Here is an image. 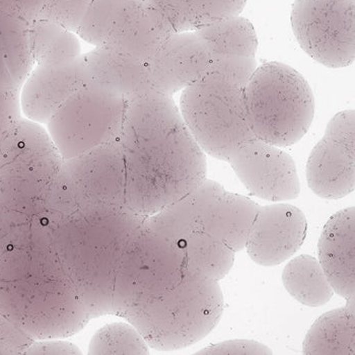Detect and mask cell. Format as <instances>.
I'll return each instance as SVG.
<instances>
[{
	"label": "cell",
	"instance_id": "cell-1",
	"mask_svg": "<svg viewBox=\"0 0 355 355\" xmlns=\"http://www.w3.org/2000/svg\"><path fill=\"white\" fill-rule=\"evenodd\" d=\"M129 207L150 216L206 179L207 163L173 96L151 92L129 102L119 139Z\"/></svg>",
	"mask_w": 355,
	"mask_h": 355
},
{
	"label": "cell",
	"instance_id": "cell-2",
	"mask_svg": "<svg viewBox=\"0 0 355 355\" xmlns=\"http://www.w3.org/2000/svg\"><path fill=\"white\" fill-rule=\"evenodd\" d=\"M32 220L47 236L92 319L111 315L120 261L144 216L128 205H92Z\"/></svg>",
	"mask_w": 355,
	"mask_h": 355
},
{
	"label": "cell",
	"instance_id": "cell-3",
	"mask_svg": "<svg viewBox=\"0 0 355 355\" xmlns=\"http://www.w3.org/2000/svg\"><path fill=\"white\" fill-rule=\"evenodd\" d=\"M21 242V248H8L10 256L0 267V306L33 338L80 332L91 315L47 236L31 220Z\"/></svg>",
	"mask_w": 355,
	"mask_h": 355
},
{
	"label": "cell",
	"instance_id": "cell-4",
	"mask_svg": "<svg viewBox=\"0 0 355 355\" xmlns=\"http://www.w3.org/2000/svg\"><path fill=\"white\" fill-rule=\"evenodd\" d=\"M244 105L254 137L277 148L299 142L314 119L310 85L299 71L282 62L256 69L244 89Z\"/></svg>",
	"mask_w": 355,
	"mask_h": 355
},
{
	"label": "cell",
	"instance_id": "cell-5",
	"mask_svg": "<svg viewBox=\"0 0 355 355\" xmlns=\"http://www.w3.org/2000/svg\"><path fill=\"white\" fill-rule=\"evenodd\" d=\"M223 295L218 282L187 278L170 293L142 304L124 320L153 349H183L205 338L220 321Z\"/></svg>",
	"mask_w": 355,
	"mask_h": 355
},
{
	"label": "cell",
	"instance_id": "cell-6",
	"mask_svg": "<svg viewBox=\"0 0 355 355\" xmlns=\"http://www.w3.org/2000/svg\"><path fill=\"white\" fill-rule=\"evenodd\" d=\"M181 242L142 223L127 244L114 282L111 315L126 317L146 302L181 286L187 279Z\"/></svg>",
	"mask_w": 355,
	"mask_h": 355
},
{
	"label": "cell",
	"instance_id": "cell-7",
	"mask_svg": "<svg viewBox=\"0 0 355 355\" xmlns=\"http://www.w3.org/2000/svg\"><path fill=\"white\" fill-rule=\"evenodd\" d=\"M63 162L47 129L21 118L0 141V202L32 220Z\"/></svg>",
	"mask_w": 355,
	"mask_h": 355
},
{
	"label": "cell",
	"instance_id": "cell-8",
	"mask_svg": "<svg viewBox=\"0 0 355 355\" xmlns=\"http://www.w3.org/2000/svg\"><path fill=\"white\" fill-rule=\"evenodd\" d=\"M180 113L201 150L227 162L234 150L255 138L248 124L244 89L227 80L203 76L182 91Z\"/></svg>",
	"mask_w": 355,
	"mask_h": 355
},
{
	"label": "cell",
	"instance_id": "cell-9",
	"mask_svg": "<svg viewBox=\"0 0 355 355\" xmlns=\"http://www.w3.org/2000/svg\"><path fill=\"white\" fill-rule=\"evenodd\" d=\"M92 205H128L119 141L64 159L35 218H51Z\"/></svg>",
	"mask_w": 355,
	"mask_h": 355
},
{
	"label": "cell",
	"instance_id": "cell-10",
	"mask_svg": "<svg viewBox=\"0 0 355 355\" xmlns=\"http://www.w3.org/2000/svg\"><path fill=\"white\" fill-rule=\"evenodd\" d=\"M76 34L146 62L175 32L150 0H94Z\"/></svg>",
	"mask_w": 355,
	"mask_h": 355
},
{
	"label": "cell",
	"instance_id": "cell-11",
	"mask_svg": "<svg viewBox=\"0 0 355 355\" xmlns=\"http://www.w3.org/2000/svg\"><path fill=\"white\" fill-rule=\"evenodd\" d=\"M129 102L117 94L87 83L70 96L46 124L63 159L118 141Z\"/></svg>",
	"mask_w": 355,
	"mask_h": 355
},
{
	"label": "cell",
	"instance_id": "cell-12",
	"mask_svg": "<svg viewBox=\"0 0 355 355\" xmlns=\"http://www.w3.org/2000/svg\"><path fill=\"white\" fill-rule=\"evenodd\" d=\"M291 27L309 56L328 69L354 62L355 0H295Z\"/></svg>",
	"mask_w": 355,
	"mask_h": 355
},
{
	"label": "cell",
	"instance_id": "cell-13",
	"mask_svg": "<svg viewBox=\"0 0 355 355\" xmlns=\"http://www.w3.org/2000/svg\"><path fill=\"white\" fill-rule=\"evenodd\" d=\"M354 111L345 110L329 121L306 164V181L317 196L343 198L355 186Z\"/></svg>",
	"mask_w": 355,
	"mask_h": 355
},
{
	"label": "cell",
	"instance_id": "cell-14",
	"mask_svg": "<svg viewBox=\"0 0 355 355\" xmlns=\"http://www.w3.org/2000/svg\"><path fill=\"white\" fill-rule=\"evenodd\" d=\"M227 163L248 191L263 200L284 202L297 198L301 193L293 157L258 138L243 142Z\"/></svg>",
	"mask_w": 355,
	"mask_h": 355
},
{
	"label": "cell",
	"instance_id": "cell-15",
	"mask_svg": "<svg viewBox=\"0 0 355 355\" xmlns=\"http://www.w3.org/2000/svg\"><path fill=\"white\" fill-rule=\"evenodd\" d=\"M87 83L83 54L69 60L35 63L19 89L21 114L30 121L46 125Z\"/></svg>",
	"mask_w": 355,
	"mask_h": 355
},
{
	"label": "cell",
	"instance_id": "cell-16",
	"mask_svg": "<svg viewBox=\"0 0 355 355\" xmlns=\"http://www.w3.org/2000/svg\"><path fill=\"white\" fill-rule=\"evenodd\" d=\"M308 223L304 212L286 203L260 206L246 241L248 255L265 267L291 259L304 244Z\"/></svg>",
	"mask_w": 355,
	"mask_h": 355
},
{
	"label": "cell",
	"instance_id": "cell-17",
	"mask_svg": "<svg viewBox=\"0 0 355 355\" xmlns=\"http://www.w3.org/2000/svg\"><path fill=\"white\" fill-rule=\"evenodd\" d=\"M190 195L201 232L223 241L236 253L245 249L259 205L248 197L227 191L223 185L207 178Z\"/></svg>",
	"mask_w": 355,
	"mask_h": 355
},
{
	"label": "cell",
	"instance_id": "cell-18",
	"mask_svg": "<svg viewBox=\"0 0 355 355\" xmlns=\"http://www.w3.org/2000/svg\"><path fill=\"white\" fill-rule=\"evenodd\" d=\"M210 55L195 32L175 33L146 61L153 92L174 96L205 76Z\"/></svg>",
	"mask_w": 355,
	"mask_h": 355
},
{
	"label": "cell",
	"instance_id": "cell-19",
	"mask_svg": "<svg viewBox=\"0 0 355 355\" xmlns=\"http://www.w3.org/2000/svg\"><path fill=\"white\" fill-rule=\"evenodd\" d=\"M354 227V206L340 210L329 219L318 244V260L334 293L345 300L355 293Z\"/></svg>",
	"mask_w": 355,
	"mask_h": 355
},
{
	"label": "cell",
	"instance_id": "cell-20",
	"mask_svg": "<svg viewBox=\"0 0 355 355\" xmlns=\"http://www.w3.org/2000/svg\"><path fill=\"white\" fill-rule=\"evenodd\" d=\"M83 58L89 83L117 94L127 102L153 92L146 61L98 47L83 54Z\"/></svg>",
	"mask_w": 355,
	"mask_h": 355
},
{
	"label": "cell",
	"instance_id": "cell-21",
	"mask_svg": "<svg viewBox=\"0 0 355 355\" xmlns=\"http://www.w3.org/2000/svg\"><path fill=\"white\" fill-rule=\"evenodd\" d=\"M30 21L0 10V89H21L32 69Z\"/></svg>",
	"mask_w": 355,
	"mask_h": 355
},
{
	"label": "cell",
	"instance_id": "cell-22",
	"mask_svg": "<svg viewBox=\"0 0 355 355\" xmlns=\"http://www.w3.org/2000/svg\"><path fill=\"white\" fill-rule=\"evenodd\" d=\"M304 354L355 355L354 297L343 308L322 315L309 330Z\"/></svg>",
	"mask_w": 355,
	"mask_h": 355
},
{
	"label": "cell",
	"instance_id": "cell-23",
	"mask_svg": "<svg viewBox=\"0 0 355 355\" xmlns=\"http://www.w3.org/2000/svg\"><path fill=\"white\" fill-rule=\"evenodd\" d=\"M179 242L185 251L188 278L218 282L231 271L236 252L216 236L197 232Z\"/></svg>",
	"mask_w": 355,
	"mask_h": 355
},
{
	"label": "cell",
	"instance_id": "cell-24",
	"mask_svg": "<svg viewBox=\"0 0 355 355\" xmlns=\"http://www.w3.org/2000/svg\"><path fill=\"white\" fill-rule=\"evenodd\" d=\"M282 282L295 301L311 308L324 306L335 293L319 260L310 255L289 261L282 272Z\"/></svg>",
	"mask_w": 355,
	"mask_h": 355
},
{
	"label": "cell",
	"instance_id": "cell-25",
	"mask_svg": "<svg viewBox=\"0 0 355 355\" xmlns=\"http://www.w3.org/2000/svg\"><path fill=\"white\" fill-rule=\"evenodd\" d=\"M211 57L239 54L256 57L258 38L249 19L234 17L194 31Z\"/></svg>",
	"mask_w": 355,
	"mask_h": 355
},
{
	"label": "cell",
	"instance_id": "cell-26",
	"mask_svg": "<svg viewBox=\"0 0 355 355\" xmlns=\"http://www.w3.org/2000/svg\"><path fill=\"white\" fill-rule=\"evenodd\" d=\"M30 47L33 62H58L82 55L76 33L51 21L36 19L30 21Z\"/></svg>",
	"mask_w": 355,
	"mask_h": 355
},
{
	"label": "cell",
	"instance_id": "cell-27",
	"mask_svg": "<svg viewBox=\"0 0 355 355\" xmlns=\"http://www.w3.org/2000/svg\"><path fill=\"white\" fill-rule=\"evenodd\" d=\"M89 354H148L150 346L130 323H112L96 331L89 345Z\"/></svg>",
	"mask_w": 355,
	"mask_h": 355
},
{
	"label": "cell",
	"instance_id": "cell-28",
	"mask_svg": "<svg viewBox=\"0 0 355 355\" xmlns=\"http://www.w3.org/2000/svg\"><path fill=\"white\" fill-rule=\"evenodd\" d=\"M256 57L230 54L211 57L205 76H212L245 89L257 69Z\"/></svg>",
	"mask_w": 355,
	"mask_h": 355
},
{
	"label": "cell",
	"instance_id": "cell-29",
	"mask_svg": "<svg viewBox=\"0 0 355 355\" xmlns=\"http://www.w3.org/2000/svg\"><path fill=\"white\" fill-rule=\"evenodd\" d=\"M94 0H45L36 19L78 32Z\"/></svg>",
	"mask_w": 355,
	"mask_h": 355
},
{
	"label": "cell",
	"instance_id": "cell-30",
	"mask_svg": "<svg viewBox=\"0 0 355 355\" xmlns=\"http://www.w3.org/2000/svg\"><path fill=\"white\" fill-rule=\"evenodd\" d=\"M246 3L247 0H193L195 31L239 17Z\"/></svg>",
	"mask_w": 355,
	"mask_h": 355
},
{
	"label": "cell",
	"instance_id": "cell-31",
	"mask_svg": "<svg viewBox=\"0 0 355 355\" xmlns=\"http://www.w3.org/2000/svg\"><path fill=\"white\" fill-rule=\"evenodd\" d=\"M175 33L194 32L193 0H150Z\"/></svg>",
	"mask_w": 355,
	"mask_h": 355
},
{
	"label": "cell",
	"instance_id": "cell-32",
	"mask_svg": "<svg viewBox=\"0 0 355 355\" xmlns=\"http://www.w3.org/2000/svg\"><path fill=\"white\" fill-rule=\"evenodd\" d=\"M19 89H0V141L21 121Z\"/></svg>",
	"mask_w": 355,
	"mask_h": 355
},
{
	"label": "cell",
	"instance_id": "cell-33",
	"mask_svg": "<svg viewBox=\"0 0 355 355\" xmlns=\"http://www.w3.org/2000/svg\"><path fill=\"white\" fill-rule=\"evenodd\" d=\"M268 346L254 340H230L208 346L196 354L205 355H267L272 354Z\"/></svg>",
	"mask_w": 355,
	"mask_h": 355
},
{
	"label": "cell",
	"instance_id": "cell-34",
	"mask_svg": "<svg viewBox=\"0 0 355 355\" xmlns=\"http://www.w3.org/2000/svg\"><path fill=\"white\" fill-rule=\"evenodd\" d=\"M27 354H80V348L62 339H41L39 342H33L28 346Z\"/></svg>",
	"mask_w": 355,
	"mask_h": 355
},
{
	"label": "cell",
	"instance_id": "cell-35",
	"mask_svg": "<svg viewBox=\"0 0 355 355\" xmlns=\"http://www.w3.org/2000/svg\"><path fill=\"white\" fill-rule=\"evenodd\" d=\"M45 0H3L6 12H15L25 17L28 21L38 17Z\"/></svg>",
	"mask_w": 355,
	"mask_h": 355
}]
</instances>
